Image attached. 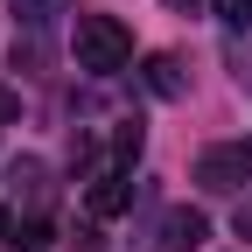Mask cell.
<instances>
[{
	"label": "cell",
	"instance_id": "6da1fadb",
	"mask_svg": "<svg viewBox=\"0 0 252 252\" xmlns=\"http://www.w3.org/2000/svg\"><path fill=\"white\" fill-rule=\"evenodd\" d=\"M133 63V35H126V21L112 14H77V70L91 77H112Z\"/></svg>",
	"mask_w": 252,
	"mask_h": 252
},
{
	"label": "cell",
	"instance_id": "7a4b0ae2",
	"mask_svg": "<svg viewBox=\"0 0 252 252\" xmlns=\"http://www.w3.org/2000/svg\"><path fill=\"white\" fill-rule=\"evenodd\" d=\"M196 182H203V189H245V182H252V147L238 140V147L196 154Z\"/></svg>",
	"mask_w": 252,
	"mask_h": 252
},
{
	"label": "cell",
	"instance_id": "3957f363",
	"mask_svg": "<svg viewBox=\"0 0 252 252\" xmlns=\"http://www.w3.org/2000/svg\"><path fill=\"white\" fill-rule=\"evenodd\" d=\"M203 231H210V224H203V210H168V217H161V245H168V252L203 245Z\"/></svg>",
	"mask_w": 252,
	"mask_h": 252
},
{
	"label": "cell",
	"instance_id": "277c9868",
	"mask_svg": "<svg viewBox=\"0 0 252 252\" xmlns=\"http://www.w3.org/2000/svg\"><path fill=\"white\" fill-rule=\"evenodd\" d=\"M126 203H133V189H126V175H119V168H105L98 182H91V210H98V217H119Z\"/></svg>",
	"mask_w": 252,
	"mask_h": 252
},
{
	"label": "cell",
	"instance_id": "5b68a950",
	"mask_svg": "<svg viewBox=\"0 0 252 252\" xmlns=\"http://www.w3.org/2000/svg\"><path fill=\"white\" fill-rule=\"evenodd\" d=\"M147 91L154 98H182V63L175 56H147Z\"/></svg>",
	"mask_w": 252,
	"mask_h": 252
},
{
	"label": "cell",
	"instance_id": "8992f818",
	"mask_svg": "<svg viewBox=\"0 0 252 252\" xmlns=\"http://www.w3.org/2000/svg\"><path fill=\"white\" fill-rule=\"evenodd\" d=\"M49 238H56V224H49V217H21V224H14V245H21V252H42Z\"/></svg>",
	"mask_w": 252,
	"mask_h": 252
},
{
	"label": "cell",
	"instance_id": "52a82bcc",
	"mask_svg": "<svg viewBox=\"0 0 252 252\" xmlns=\"http://www.w3.org/2000/svg\"><path fill=\"white\" fill-rule=\"evenodd\" d=\"M14 7V21H28V28H42L49 14H63V0H7Z\"/></svg>",
	"mask_w": 252,
	"mask_h": 252
},
{
	"label": "cell",
	"instance_id": "ba28073f",
	"mask_svg": "<svg viewBox=\"0 0 252 252\" xmlns=\"http://www.w3.org/2000/svg\"><path fill=\"white\" fill-rule=\"evenodd\" d=\"M217 21L224 28H252V0H217Z\"/></svg>",
	"mask_w": 252,
	"mask_h": 252
},
{
	"label": "cell",
	"instance_id": "9c48e42d",
	"mask_svg": "<svg viewBox=\"0 0 252 252\" xmlns=\"http://www.w3.org/2000/svg\"><path fill=\"white\" fill-rule=\"evenodd\" d=\"M112 154H119V161H140V126H119V133H112Z\"/></svg>",
	"mask_w": 252,
	"mask_h": 252
},
{
	"label": "cell",
	"instance_id": "30bf717a",
	"mask_svg": "<svg viewBox=\"0 0 252 252\" xmlns=\"http://www.w3.org/2000/svg\"><path fill=\"white\" fill-rule=\"evenodd\" d=\"M70 245H77V252H105V231H98V224H77Z\"/></svg>",
	"mask_w": 252,
	"mask_h": 252
},
{
	"label": "cell",
	"instance_id": "8fae6325",
	"mask_svg": "<svg viewBox=\"0 0 252 252\" xmlns=\"http://www.w3.org/2000/svg\"><path fill=\"white\" fill-rule=\"evenodd\" d=\"M7 238H14V224H7V210H0V245H7Z\"/></svg>",
	"mask_w": 252,
	"mask_h": 252
},
{
	"label": "cell",
	"instance_id": "7c38bea8",
	"mask_svg": "<svg viewBox=\"0 0 252 252\" xmlns=\"http://www.w3.org/2000/svg\"><path fill=\"white\" fill-rule=\"evenodd\" d=\"M238 231H252V210H245V217H238Z\"/></svg>",
	"mask_w": 252,
	"mask_h": 252
}]
</instances>
